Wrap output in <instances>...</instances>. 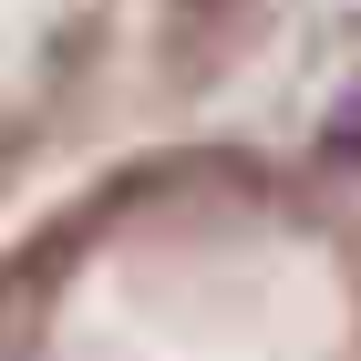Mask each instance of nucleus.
Wrapping results in <instances>:
<instances>
[{"mask_svg":"<svg viewBox=\"0 0 361 361\" xmlns=\"http://www.w3.org/2000/svg\"><path fill=\"white\" fill-rule=\"evenodd\" d=\"M310 155H320V166H351V176H361V83H341L331 104H320V124H310Z\"/></svg>","mask_w":361,"mask_h":361,"instance_id":"f257e3e1","label":"nucleus"}]
</instances>
